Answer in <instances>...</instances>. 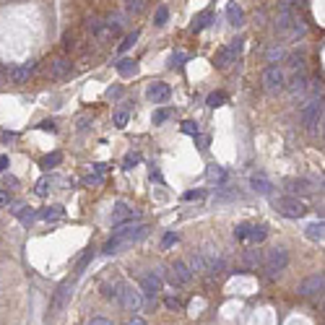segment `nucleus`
I'll list each match as a JSON object with an SVG mask.
<instances>
[{
  "label": "nucleus",
  "mask_w": 325,
  "mask_h": 325,
  "mask_svg": "<svg viewBox=\"0 0 325 325\" xmlns=\"http://www.w3.org/2000/svg\"><path fill=\"white\" fill-rule=\"evenodd\" d=\"M146 234H148V227H143V224H138V227H133L128 232H115V237L104 245V252L107 255H115V252H120L122 247H130L133 242L143 239Z\"/></svg>",
  "instance_id": "f257e3e1"
},
{
  "label": "nucleus",
  "mask_w": 325,
  "mask_h": 325,
  "mask_svg": "<svg viewBox=\"0 0 325 325\" xmlns=\"http://www.w3.org/2000/svg\"><path fill=\"white\" fill-rule=\"evenodd\" d=\"M263 266H266V270H268V276L276 278V276L289 266V252H286V247H273V250H268V255L263 258Z\"/></svg>",
  "instance_id": "f03ea898"
},
{
  "label": "nucleus",
  "mask_w": 325,
  "mask_h": 325,
  "mask_svg": "<svg viewBox=\"0 0 325 325\" xmlns=\"http://www.w3.org/2000/svg\"><path fill=\"white\" fill-rule=\"evenodd\" d=\"M299 117H302V125L307 130H315L318 125L323 122V96L320 99H312L307 102L302 110H299Z\"/></svg>",
  "instance_id": "7ed1b4c3"
},
{
  "label": "nucleus",
  "mask_w": 325,
  "mask_h": 325,
  "mask_svg": "<svg viewBox=\"0 0 325 325\" xmlns=\"http://www.w3.org/2000/svg\"><path fill=\"white\" fill-rule=\"evenodd\" d=\"M276 211L281 216H286V219H299V216L307 213V206L296 195H284L276 201Z\"/></svg>",
  "instance_id": "20e7f679"
},
{
  "label": "nucleus",
  "mask_w": 325,
  "mask_h": 325,
  "mask_svg": "<svg viewBox=\"0 0 325 325\" xmlns=\"http://www.w3.org/2000/svg\"><path fill=\"white\" fill-rule=\"evenodd\" d=\"M284 86H286L284 70L278 68V65L266 68V73H263V89H266V91H268V94H276V91H281Z\"/></svg>",
  "instance_id": "39448f33"
},
{
  "label": "nucleus",
  "mask_w": 325,
  "mask_h": 325,
  "mask_svg": "<svg viewBox=\"0 0 325 325\" xmlns=\"http://www.w3.org/2000/svg\"><path fill=\"white\" fill-rule=\"evenodd\" d=\"M239 52H242V39H234L232 44H227V47H221L219 50V55H216V68H229L234 60L239 58Z\"/></svg>",
  "instance_id": "423d86ee"
},
{
  "label": "nucleus",
  "mask_w": 325,
  "mask_h": 325,
  "mask_svg": "<svg viewBox=\"0 0 325 325\" xmlns=\"http://www.w3.org/2000/svg\"><path fill=\"white\" fill-rule=\"evenodd\" d=\"M117 299L122 302V307L128 312H138L141 307H143V294L138 292V289H133V286H122V292H120Z\"/></svg>",
  "instance_id": "0eeeda50"
},
{
  "label": "nucleus",
  "mask_w": 325,
  "mask_h": 325,
  "mask_svg": "<svg viewBox=\"0 0 325 325\" xmlns=\"http://www.w3.org/2000/svg\"><path fill=\"white\" fill-rule=\"evenodd\" d=\"M190 281H193V273H190V268H187V263L177 260V263L169 268V284L172 286H185Z\"/></svg>",
  "instance_id": "6e6552de"
},
{
  "label": "nucleus",
  "mask_w": 325,
  "mask_h": 325,
  "mask_svg": "<svg viewBox=\"0 0 325 325\" xmlns=\"http://www.w3.org/2000/svg\"><path fill=\"white\" fill-rule=\"evenodd\" d=\"M323 286H325V278L323 273H312V276H307L304 281L299 284V296H315V294H320L323 292Z\"/></svg>",
  "instance_id": "1a4fd4ad"
},
{
  "label": "nucleus",
  "mask_w": 325,
  "mask_h": 325,
  "mask_svg": "<svg viewBox=\"0 0 325 325\" xmlns=\"http://www.w3.org/2000/svg\"><path fill=\"white\" fill-rule=\"evenodd\" d=\"M161 292V276L153 270V273H146L141 276V294H146L148 299H156Z\"/></svg>",
  "instance_id": "9d476101"
},
{
  "label": "nucleus",
  "mask_w": 325,
  "mask_h": 325,
  "mask_svg": "<svg viewBox=\"0 0 325 325\" xmlns=\"http://www.w3.org/2000/svg\"><path fill=\"white\" fill-rule=\"evenodd\" d=\"M94 37L99 39V42H112V39H117L120 37V21H102L94 29Z\"/></svg>",
  "instance_id": "9b49d317"
},
{
  "label": "nucleus",
  "mask_w": 325,
  "mask_h": 325,
  "mask_svg": "<svg viewBox=\"0 0 325 325\" xmlns=\"http://www.w3.org/2000/svg\"><path fill=\"white\" fill-rule=\"evenodd\" d=\"M34 70H37V62H24V65H13L11 70H8V78H11V84H26Z\"/></svg>",
  "instance_id": "f8f14e48"
},
{
  "label": "nucleus",
  "mask_w": 325,
  "mask_h": 325,
  "mask_svg": "<svg viewBox=\"0 0 325 325\" xmlns=\"http://www.w3.org/2000/svg\"><path fill=\"white\" fill-rule=\"evenodd\" d=\"M153 104H164L169 96H172V89H169L167 84H153V86H148V94H146Z\"/></svg>",
  "instance_id": "ddd939ff"
},
{
  "label": "nucleus",
  "mask_w": 325,
  "mask_h": 325,
  "mask_svg": "<svg viewBox=\"0 0 325 325\" xmlns=\"http://www.w3.org/2000/svg\"><path fill=\"white\" fill-rule=\"evenodd\" d=\"M135 219H138V211L128 208L125 203L115 206V211H112V224H115V227H117V224H122V221H135Z\"/></svg>",
  "instance_id": "4468645a"
},
{
  "label": "nucleus",
  "mask_w": 325,
  "mask_h": 325,
  "mask_svg": "<svg viewBox=\"0 0 325 325\" xmlns=\"http://www.w3.org/2000/svg\"><path fill=\"white\" fill-rule=\"evenodd\" d=\"M50 78H65L70 73V60L68 58H55V60H50Z\"/></svg>",
  "instance_id": "2eb2a0df"
},
{
  "label": "nucleus",
  "mask_w": 325,
  "mask_h": 325,
  "mask_svg": "<svg viewBox=\"0 0 325 325\" xmlns=\"http://www.w3.org/2000/svg\"><path fill=\"white\" fill-rule=\"evenodd\" d=\"M115 68H117V73H120L122 78H130V76H135V73H138V62H135V60H130V58H122V60H117V62H115Z\"/></svg>",
  "instance_id": "dca6fc26"
},
{
  "label": "nucleus",
  "mask_w": 325,
  "mask_h": 325,
  "mask_svg": "<svg viewBox=\"0 0 325 325\" xmlns=\"http://www.w3.org/2000/svg\"><path fill=\"white\" fill-rule=\"evenodd\" d=\"M250 187H252L255 193H260V195H268L273 185H270V179H268L266 175H252V177H250Z\"/></svg>",
  "instance_id": "f3484780"
},
{
  "label": "nucleus",
  "mask_w": 325,
  "mask_h": 325,
  "mask_svg": "<svg viewBox=\"0 0 325 325\" xmlns=\"http://www.w3.org/2000/svg\"><path fill=\"white\" fill-rule=\"evenodd\" d=\"M70 294H73V281H65V284L58 289V294H55V304H52V307H55V310L60 312L62 307H65V302H68V296H70Z\"/></svg>",
  "instance_id": "a211bd4d"
},
{
  "label": "nucleus",
  "mask_w": 325,
  "mask_h": 325,
  "mask_svg": "<svg viewBox=\"0 0 325 325\" xmlns=\"http://www.w3.org/2000/svg\"><path fill=\"white\" fill-rule=\"evenodd\" d=\"M286 190L292 193V195H299V193H312L315 187H312L310 179H289V182H286Z\"/></svg>",
  "instance_id": "6ab92c4d"
},
{
  "label": "nucleus",
  "mask_w": 325,
  "mask_h": 325,
  "mask_svg": "<svg viewBox=\"0 0 325 325\" xmlns=\"http://www.w3.org/2000/svg\"><path fill=\"white\" fill-rule=\"evenodd\" d=\"M304 234H307V239H312V242H323V237H325V227H323V221H312V224H307Z\"/></svg>",
  "instance_id": "aec40b11"
},
{
  "label": "nucleus",
  "mask_w": 325,
  "mask_h": 325,
  "mask_svg": "<svg viewBox=\"0 0 325 325\" xmlns=\"http://www.w3.org/2000/svg\"><path fill=\"white\" fill-rule=\"evenodd\" d=\"M227 19H229L232 26H242L245 24V13H242V8L237 3H229L227 5Z\"/></svg>",
  "instance_id": "412c9836"
},
{
  "label": "nucleus",
  "mask_w": 325,
  "mask_h": 325,
  "mask_svg": "<svg viewBox=\"0 0 325 325\" xmlns=\"http://www.w3.org/2000/svg\"><path fill=\"white\" fill-rule=\"evenodd\" d=\"M260 263H263V255H260V250H247L245 255H242V266L250 268V270H255Z\"/></svg>",
  "instance_id": "4be33fe9"
},
{
  "label": "nucleus",
  "mask_w": 325,
  "mask_h": 325,
  "mask_svg": "<svg viewBox=\"0 0 325 325\" xmlns=\"http://www.w3.org/2000/svg\"><path fill=\"white\" fill-rule=\"evenodd\" d=\"M65 216V208L62 206H50V208H44V211H39L37 213V219H44V221H58V219H62Z\"/></svg>",
  "instance_id": "5701e85b"
},
{
  "label": "nucleus",
  "mask_w": 325,
  "mask_h": 325,
  "mask_svg": "<svg viewBox=\"0 0 325 325\" xmlns=\"http://www.w3.org/2000/svg\"><path fill=\"white\" fill-rule=\"evenodd\" d=\"M130 120V107L128 104H122V107H117L115 115H112V122H115V128H125Z\"/></svg>",
  "instance_id": "b1692460"
},
{
  "label": "nucleus",
  "mask_w": 325,
  "mask_h": 325,
  "mask_svg": "<svg viewBox=\"0 0 325 325\" xmlns=\"http://www.w3.org/2000/svg\"><path fill=\"white\" fill-rule=\"evenodd\" d=\"M211 21H213V13H211V11L198 13V16H195V21H193V31H203L206 26H211Z\"/></svg>",
  "instance_id": "393cba45"
},
{
  "label": "nucleus",
  "mask_w": 325,
  "mask_h": 325,
  "mask_svg": "<svg viewBox=\"0 0 325 325\" xmlns=\"http://www.w3.org/2000/svg\"><path fill=\"white\" fill-rule=\"evenodd\" d=\"M206 175H208V179H211V182H216V185L227 182V172H224V167H219V164H211Z\"/></svg>",
  "instance_id": "a878e982"
},
{
  "label": "nucleus",
  "mask_w": 325,
  "mask_h": 325,
  "mask_svg": "<svg viewBox=\"0 0 325 325\" xmlns=\"http://www.w3.org/2000/svg\"><path fill=\"white\" fill-rule=\"evenodd\" d=\"M263 239H266V227H250V232H247L250 245H260Z\"/></svg>",
  "instance_id": "bb28decb"
},
{
  "label": "nucleus",
  "mask_w": 325,
  "mask_h": 325,
  "mask_svg": "<svg viewBox=\"0 0 325 325\" xmlns=\"http://www.w3.org/2000/svg\"><path fill=\"white\" fill-rule=\"evenodd\" d=\"M122 286H125V284H120V281H117V284H104V286H102V294L107 296V299H117V296H120V292H122Z\"/></svg>",
  "instance_id": "cd10ccee"
},
{
  "label": "nucleus",
  "mask_w": 325,
  "mask_h": 325,
  "mask_svg": "<svg viewBox=\"0 0 325 325\" xmlns=\"http://www.w3.org/2000/svg\"><path fill=\"white\" fill-rule=\"evenodd\" d=\"M187 268H190V273H203L206 270V258L201 255V252H195V255L190 258V266Z\"/></svg>",
  "instance_id": "c85d7f7f"
},
{
  "label": "nucleus",
  "mask_w": 325,
  "mask_h": 325,
  "mask_svg": "<svg viewBox=\"0 0 325 325\" xmlns=\"http://www.w3.org/2000/svg\"><path fill=\"white\" fill-rule=\"evenodd\" d=\"M304 89H307V78L304 76H294L292 84H289V91H292V94H302Z\"/></svg>",
  "instance_id": "c756f323"
},
{
  "label": "nucleus",
  "mask_w": 325,
  "mask_h": 325,
  "mask_svg": "<svg viewBox=\"0 0 325 325\" xmlns=\"http://www.w3.org/2000/svg\"><path fill=\"white\" fill-rule=\"evenodd\" d=\"M138 37H141V34H138V31H133V34H128V37H125V39L120 42V47H117V52H128V50L133 47V44H135V42H138Z\"/></svg>",
  "instance_id": "7c9ffc66"
},
{
  "label": "nucleus",
  "mask_w": 325,
  "mask_h": 325,
  "mask_svg": "<svg viewBox=\"0 0 325 325\" xmlns=\"http://www.w3.org/2000/svg\"><path fill=\"white\" fill-rule=\"evenodd\" d=\"M60 161H62V153L55 151V153H50V156H44V159H42V167H44V169H50V167H58Z\"/></svg>",
  "instance_id": "2f4dec72"
},
{
  "label": "nucleus",
  "mask_w": 325,
  "mask_h": 325,
  "mask_svg": "<svg viewBox=\"0 0 325 325\" xmlns=\"http://www.w3.org/2000/svg\"><path fill=\"white\" fill-rule=\"evenodd\" d=\"M141 159H143V156H141L138 151H130L128 156H125V161H122V167H125V169H133L135 164H141Z\"/></svg>",
  "instance_id": "473e14b6"
},
{
  "label": "nucleus",
  "mask_w": 325,
  "mask_h": 325,
  "mask_svg": "<svg viewBox=\"0 0 325 325\" xmlns=\"http://www.w3.org/2000/svg\"><path fill=\"white\" fill-rule=\"evenodd\" d=\"M187 60V52H175L172 58H169V68H182Z\"/></svg>",
  "instance_id": "72a5a7b5"
},
{
  "label": "nucleus",
  "mask_w": 325,
  "mask_h": 325,
  "mask_svg": "<svg viewBox=\"0 0 325 325\" xmlns=\"http://www.w3.org/2000/svg\"><path fill=\"white\" fill-rule=\"evenodd\" d=\"M224 102H227V94H224V91H213L208 96V107H221Z\"/></svg>",
  "instance_id": "f704fd0d"
},
{
  "label": "nucleus",
  "mask_w": 325,
  "mask_h": 325,
  "mask_svg": "<svg viewBox=\"0 0 325 325\" xmlns=\"http://www.w3.org/2000/svg\"><path fill=\"white\" fill-rule=\"evenodd\" d=\"M182 133H187V135H198V133H201V128H198V122H195V120H185V122H182Z\"/></svg>",
  "instance_id": "c9c22d12"
},
{
  "label": "nucleus",
  "mask_w": 325,
  "mask_h": 325,
  "mask_svg": "<svg viewBox=\"0 0 325 325\" xmlns=\"http://www.w3.org/2000/svg\"><path fill=\"white\" fill-rule=\"evenodd\" d=\"M167 19H169V8H167V5H161L159 11H156V21H153V24H156V26H164Z\"/></svg>",
  "instance_id": "e433bc0d"
},
{
  "label": "nucleus",
  "mask_w": 325,
  "mask_h": 325,
  "mask_svg": "<svg viewBox=\"0 0 325 325\" xmlns=\"http://www.w3.org/2000/svg\"><path fill=\"white\" fill-rule=\"evenodd\" d=\"M247 232H250V224H239V227L234 229V237L239 242H247Z\"/></svg>",
  "instance_id": "4c0bfd02"
},
{
  "label": "nucleus",
  "mask_w": 325,
  "mask_h": 325,
  "mask_svg": "<svg viewBox=\"0 0 325 325\" xmlns=\"http://www.w3.org/2000/svg\"><path fill=\"white\" fill-rule=\"evenodd\" d=\"M169 115H172V110H156L153 112V125H161L164 120H169Z\"/></svg>",
  "instance_id": "58836bf2"
},
{
  "label": "nucleus",
  "mask_w": 325,
  "mask_h": 325,
  "mask_svg": "<svg viewBox=\"0 0 325 325\" xmlns=\"http://www.w3.org/2000/svg\"><path fill=\"white\" fill-rule=\"evenodd\" d=\"M206 198V190H187L182 195V201H203Z\"/></svg>",
  "instance_id": "ea45409f"
},
{
  "label": "nucleus",
  "mask_w": 325,
  "mask_h": 325,
  "mask_svg": "<svg viewBox=\"0 0 325 325\" xmlns=\"http://www.w3.org/2000/svg\"><path fill=\"white\" fill-rule=\"evenodd\" d=\"M143 5H146V0H128V11L130 13H141Z\"/></svg>",
  "instance_id": "a19ab883"
},
{
  "label": "nucleus",
  "mask_w": 325,
  "mask_h": 325,
  "mask_svg": "<svg viewBox=\"0 0 325 325\" xmlns=\"http://www.w3.org/2000/svg\"><path fill=\"white\" fill-rule=\"evenodd\" d=\"M5 208H8V211H11L13 216H19V213H21V211L26 208V206H24L21 201H11V203H8V206H5Z\"/></svg>",
  "instance_id": "79ce46f5"
},
{
  "label": "nucleus",
  "mask_w": 325,
  "mask_h": 325,
  "mask_svg": "<svg viewBox=\"0 0 325 325\" xmlns=\"http://www.w3.org/2000/svg\"><path fill=\"white\" fill-rule=\"evenodd\" d=\"M91 258H94V250H89L86 255H84V258L78 260V268H76V273H81V270H84V268L89 266V260H91Z\"/></svg>",
  "instance_id": "37998d69"
},
{
  "label": "nucleus",
  "mask_w": 325,
  "mask_h": 325,
  "mask_svg": "<svg viewBox=\"0 0 325 325\" xmlns=\"http://www.w3.org/2000/svg\"><path fill=\"white\" fill-rule=\"evenodd\" d=\"M164 304L169 307V310H179V307H182V302H179L177 296H167V299H164Z\"/></svg>",
  "instance_id": "c03bdc74"
},
{
  "label": "nucleus",
  "mask_w": 325,
  "mask_h": 325,
  "mask_svg": "<svg viewBox=\"0 0 325 325\" xmlns=\"http://www.w3.org/2000/svg\"><path fill=\"white\" fill-rule=\"evenodd\" d=\"M195 141H198V148H201V151L208 148V135H201V133H198V135H195Z\"/></svg>",
  "instance_id": "a18cd8bd"
},
{
  "label": "nucleus",
  "mask_w": 325,
  "mask_h": 325,
  "mask_svg": "<svg viewBox=\"0 0 325 325\" xmlns=\"http://www.w3.org/2000/svg\"><path fill=\"white\" fill-rule=\"evenodd\" d=\"M302 58L299 55H292V58H289V68H292V70H296V68H302Z\"/></svg>",
  "instance_id": "49530a36"
},
{
  "label": "nucleus",
  "mask_w": 325,
  "mask_h": 325,
  "mask_svg": "<svg viewBox=\"0 0 325 325\" xmlns=\"http://www.w3.org/2000/svg\"><path fill=\"white\" fill-rule=\"evenodd\" d=\"M47 187H50V179H39L37 182V195H47Z\"/></svg>",
  "instance_id": "de8ad7c7"
},
{
  "label": "nucleus",
  "mask_w": 325,
  "mask_h": 325,
  "mask_svg": "<svg viewBox=\"0 0 325 325\" xmlns=\"http://www.w3.org/2000/svg\"><path fill=\"white\" fill-rule=\"evenodd\" d=\"M84 185H102V177H99V175H89V177H84Z\"/></svg>",
  "instance_id": "09e8293b"
},
{
  "label": "nucleus",
  "mask_w": 325,
  "mask_h": 325,
  "mask_svg": "<svg viewBox=\"0 0 325 325\" xmlns=\"http://www.w3.org/2000/svg\"><path fill=\"white\" fill-rule=\"evenodd\" d=\"M120 94H122V86H110V89H107V96H110V99H117Z\"/></svg>",
  "instance_id": "8fccbe9b"
},
{
  "label": "nucleus",
  "mask_w": 325,
  "mask_h": 325,
  "mask_svg": "<svg viewBox=\"0 0 325 325\" xmlns=\"http://www.w3.org/2000/svg\"><path fill=\"white\" fill-rule=\"evenodd\" d=\"M91 175L104 177V175H107V164H94V167H91Z\"/></svg>",
  "instance_id": "3c124183"
},
{
  "label": "nucleus",
  "mask_w": 325,
  "mask_h": 325,
  "mask_svg": "<svg viewBox=\"0 0 325 325\" xmlns=\"http://www.w3.org/2000/svg\"><path fill=\"white\" fill-rule=\"evenodd\" d=\"M39 128H42V130H50V133H55V130H58V125L52 122V120H44V122H39Z\"/></svg>",
  "instance_id": "603ef678"
},
{
  "label": "nucleus",
  "mask_w": 325,
  "mask_h": 325,
  "mask_svg": "<svg viewBox=\"0 0 325 325\" xmlns=\"http://www.w3.org/2000/svg\"><path fill=\"white\" fill-rule=\"evenodd\" d=\"M276 58H278V60H281V58H284V50H281V47H276V50H270V55H268V60H270V62H273Z\"/></svg>",
  "instance_id": "864d4df0"
},
{
  "label": "nucleus",
  "mask_w": 325,
  "mask_h": 325,
  "mask_svg": "<svg viewBox=\"0 0 325 325\" xmlns=\"http://www.w3.org/2000/svg\"><path fill=\"white\" fill-rule=\"evenodd\" d=\"M89 325H112V320H107V318H91V323Z\"/></svg>",
  "instance_id": "5fc2aeb1"
},
{
  "label": "nucleus",
  "mask_w": 325,
  "mask_h": 325,
  "mask_svg": "<svg viewBox=\"0 0 325 325\" xmlns=\"http://www.w3.org/2000/svg\"><path fill=\"white\" fill-rule=\"evenodd\" d=\"M172 242H177V234H167V237H164V242H161V245H164V247H169V245H172Z\"/></svg>",
  "instance_id": "6e6d98bb"
},
{
  "label": "nucleus",
  "mask_w": 325,
  "mask_h": 325,
  "mask_svg": "<svg viewBox=\"0 0 325 325\" xmlns=\"http://www.w3.org/2000/svg\"><path fill=\"white\" fill-rule=\"evenodd\" d=\"M11 203V195H8L5 190H0V206H8Z\"/></svg>",
  "instance_id": "4d7b16f0"
},
{
  "label": "nucleus",
  "mask_w": 325,
  "mask_h": 325,
  "mask_svg": "<svg viewBox=\"0 0 325 325\" xmlns=\"http://www.w3.org/2000/svg\"><path fill=\"white\" fill-rule=\"evenodd\" d=\"M8 164H11V161H8V156H0V172H3V169H8Z\"/></svg>",
  "instance_id": "13d9d810"
},
{
  "label": "nucleus",
  "mask_w": 325,
  "mask_h": 325,
  "mask_svg": "<svg viewBox=\"0 0 325 325\" xmlns=\"http://www.w3.org/2000/svg\"><path fill=\"white\" fill-rule=\"evenodd\" d=\"M128 325H146V323H143L141 318H130V323H128Z\"/></svg>",
  "instance_id": "bf43d9fd"
}]
</instances>
